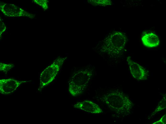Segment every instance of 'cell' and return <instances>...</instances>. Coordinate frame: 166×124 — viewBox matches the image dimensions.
Wrapping results in <instances>:
<instances>
[{
  "mask_svg": "<svg viewBox=\"0 0 166 124\" xmlns=\"http://www.w3.org/2000/svg\"><path fill=\"white\" fill-rule=\"evenodd\" d=\"M12 64H7L0 63V70L3 72H7L14 67Z\"/></svg>",
  "mask_w": 166,
  "mask_h": 124,
  "instance_id": "obj_10",
  "label": "cell"
},
{
  "mask_svg": "<svg viewBox=\"0 0 166 124\" xmlns=\"http://www.w3.org/2000/svg\"><path fill=\"white\" fill-rule=\"evenodd\" d=\"M141 41L145 46L149 48H153L158 46L160 41L158 36L152 32L145 33L141 38Z\"/></svg>",
  "mask_w": 166,
  "mask_h": 124,
  "instance_id": "obj_9",
  "label": "cell"
},
{
  "mask_svg": "<svg viewBox=\"0 0 166 124\" xmlns=\"http://www.w3.org/2000/svg\"><path fill=\"white\" fill-rule=\"evenodd\" d=\"M101 99L111 110L121 115L128 114L133 106L128 96L118 90L104 94Z\"/></svg>",
  "mask_w": 166,
  "mask_h": 124,
  "instance_id": "obj_1",
  "label": "cell"
},
{
  "mask_svg": "<svg viewBox=\"0 0 166 124\" xmlns=\"http://www.w3.org/2000/svg\"><path fill=\"white\" fill-rule=\"evenodd\" d=\"M130 72L133 77L139 80L146 79L148 73L145 69L140 65L128 57L127 59Z\"/></svg>",
  "mask_w": 166,
  "mask_h": 124,
  "instance_id": "obj_5",
  "label": "cell"
},
{
  "mask_svg": "<svg viewBox=\"0 0 166 124\" xmlns=\"http://www.w3.org/2000/svg\"><path fill=\"white\" fill-rule=\"evenodd\" d=\"M74 107L92 114L102 113L103 111L100 107L92 101L88 100L78 102L74 105Z\"/></svg>",
  "mask_w": 166,
  "mask_h": 124,
  "instance_id": "obj_8",
  "label": "cell"
},
{
  "mask_svg": "<svg viewBox=\"0 0 166 124\" xmlns=\"http://www.w3.org/2000/svg\"><path fill=\"white\" fill-rule=\"evenodd\" d=\"M0 9L4 15L9 16H25L28 13L15 5L4 3H0Z\"/></svg>",
  "mask_w": 166,
  "mask_h": 124,
  "instance_id": "obj_7",
  "label": "cell"
},
{
  "mask_svg": "<svg viewBox=\"0 0 166 124\" xmlns=\"http://www.w3.org/2000/svg\"><path fill=\"white\" fill-rule=\"evenodd\" d=\"M111 47L112 52L114 55L117 54L124 48L127 41L124 35L120 33H115L111 39Z\"/></svg>",
  "mask_w": 166,
  "mask_h": 124,
  "instance_id": "obj_6",
  "label": "cell"
},
{
  "mask_svg": "<svg viewBox=\"0 0 166 124\" xmlns=\"http://www.w3.org/2000/svg\"><path fill=\"white\" fill-rule=\"evenodd\" d=\"M28 81H19L13 78L3 79L0 80V92L4 95L12 93L23 83Z\"/></svg>",
  "mask_w": 166,
  "mask_h": 124,
  "instance_id": "obj_4",
  "label": "cell"
},
{
  "mask_svg": "<svg viewBox=\"0 0 166 124\" xmlns=\"http://www.w3.org/2000/svg\"><path fill=\"white\" fill-rule=\"evenodd\" d=\"M45 0H34L37 4L41 5L44 9H47V4Z\"/></svg>",
  "mask_w": 166,
  "mask_h": 124,
  "instance_id": "obj_11",
  "label": "cell"
},
{
  "mask_svg": "<svg viewBox=\"0 0 166 124\" xmlns=\"http://www.w3.org/2000/svg\"><path fill=\"white\" fill-rule=\"evenodd\" d=\"M1 26L0 25V34H2V33L5 30V25L3 23H2V22L1 23Z\"/></svg>",
  "mask_w": 166,
  "mask_h": 124,
  "instance_id": "obj_13",
  "label": "cell"
},
{
  "mask_svg": "<svg viewBox=\"0 0 166 124\" xmlns=\"http://www.w3.org/2000/svg\"><path fill=\"white\" fill-rule=\"evenodd\" d=\"M65 58L58 57L51 65L45 68L41 73L38 90L41 91L44 87L52 82L57 74Z\"/></svg>",
  "mask_w": 166,
  "mask_h": 124,
  "instance_id": "obj_3",
  "label": "cell"
},
{
  "mask_svg": "<svg viewBox=\"0 0 166 124\" xmlns=\"http://www.w3.org/2000/svg\"><path fill=\"white\" fill-rule=\"evenodd\" d=\"M92 75V72L86 69L77 72L70 80L68 90L72 96L80 95L87 87Z\"/></svg>",
  "mask_w": 166,
  "mask_h": 124,
  "instance_id": "obj_2",
  "label": "cell"
},
{
  "mask_svg": "<svg viewBox=\"0 0 166 124\" xmlns=\"http://www.w3.org/2000/svg\"><path fill=\"white\" fill-rule=\"evenodd\" d=\"M156 124H166V116L164 115L159 121L155 123Z\"/></svg>",
  "mask_w": 166,
  "mask_h": 124,
  "instance_id": "obj_12",
  "label": "cell"
}]
</instances>
